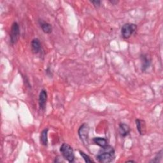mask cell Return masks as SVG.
Wrapping results in <instances>:
<instances>
[{"instance_id":"9c48e42d","label":"cell","mask_w":163,"mask_h":163,"mask_svg":"<svg viewBox=\"0 0 163 163\" xmlns=\"http://www.w3.org/2000/svg\"><path fill=\"white\" fill-rule=\"evenodd\" d=\"M130 132V128L128 125L124 123L119 124V133L122 137H125L128 136Z\"/></svg>"},{"instance_id":"52a82bcc","label":"cell","mask_w":163,"mask_h":163,"mask_svg":"<svg viewBox=\"0 0 163 163\" xmlns=\"http://www.w3.org/2000/svg\"><path fill=\"white\" fill-rule=\"evenodd\" d=\"M136 128L141 135H144L146 133V124L145 122L141 119H136Z\"/></svg>"},{"instance_id":"9a60e30c","label":"cell","mask_w":163,"mask_h":163,"mask_svg":"<svg viewBox=\"0 0 163 163\" xmlns=\"http://www.w3.org/2000/svg\"><path fill=\"white\" fill-rule=\"evenodd\" d=\"M92 3H93L95 7H99L100 4H101V2L100 1H93V2H92Z\"/></svg>"},{"instance_id":"5bb4252c","label":"cell","mask_w":163,"mask_h":163,"mask_svg":"<svg viewBox=\"0 0 163 163\" xmlns=\"http://www.w3.org/2000/svg\"><path fill=\"white\" fill-rule=\"evenodd\" d=\"M79 152H80V154L81 155V156L84 159L85 162H94V161L92 159H90V157L88 155L85 154L84 152H83L82 151H79Z\"/></svg>"},{"instance_id":"4fadbf2b","label":"cell","mask_w":163,"mask_h":163,"mask_svg":"<svg viewBox=\"0 0 163 163\" xmlns=\"http://www.w3.org/2000/svg\"><path fill=\"white\" fill-rule=\"evenodd\" d=\"M40 25H41V28L44 33L48 34L52 32V28L50 24H48L47 23H45V22H41Z\"/></svg>"},{"instance_id":"7c38bea8","label":"cell","mask_w":163,"mask_h":163,"mask_svg":"<svg viewBox=\"0 0 163 163\" xmlns=\"http://www.w3.org/2000/svg\"><path fill=\"white\" fill-rule=\"evenodd\" d=\"M142 60V71H145L150 64V60L147 56H141Z\"/></svg>"},{"instance_id":"ba28073f","label":"cell","mask_w":163,"mask_h":163,"mask_svg":"<svg viewBox=\"0 0 163 163\" xmlns=\"http://www.w3.org/2000/svg\"><path fill=\"white\" fill-rule=\"evenodd\" d=\"M42 45L40 40L38 38L33 39L31 42V48L34 53L37 54L41 50Z\"/></svg>"},{"instance_id":"5b68a950","label":"cell","mask_w":163,"mask_h":163,"mask_svg":"<svg viewBox=\"0 0 163 163\" xmlns=\"http://www.w3.org/2000/svg\"><path fill=\"white\" fill-rule=\"evenodd\" d=\"M89 127L86 124H82L79 130V135L80 140L85 145H87L89 144Z\"/></svg>"},{"instance_id":"6da1fadb","label":"cell","mask_w":163,"mask_h":163,"mask_svg":"<svg viewBox=\"0 0 163 163\" xmlns=\"http://www.w3.org/2000/svg\"><path fill=\"white\" fill-rule=\"evenodd\" d=\"M115 158V150L112 147L107 145L102 147L96 155L98 162L101 163H109L114 160Z\"/></svg>"},{"instance_id":"2e32d148","label":"cell","mask_w":163,"mask_h":163,"mask_svg":"<svg viewBox=\"0 0 163 163\" xmlns=\"http://www.w3.org/2000/svg\"><path fill=\"white\" fill-rule=\"evenodd\" d=\"M128 162H134V160H128Z\"/></svg>"},{"instance_id":"3957f363","label":"cell","mask_w":163,"mask_h":163,"mask_svg":"<svg viewBox=\"0 0 163 163\" xmlns=\"http://www.w3.org/2000/svg\"><path fill=\"white\" fill-rule=\"evenodd\" d=\"M137 30V26L135 24H125L121 29V34L124 39H128L133 36Z\"/></svg>"},{"instance_id":"277c9868","label":"cell","mask_w":163,"mask_h":163,"mask_svg":"<svg viewBox=\"0 0 163 163\" xmlns=\"http://www.w3.org/2000/svg\"><path fill=\"white\" fill-rule=\"evenodd\" d=\"M20 37V29L19 26L17 23H13L12 25L10 37V42L12 44H15L17 42Z\"/></svg>"},{"instance_id":"30bf717a","label":"cell","mask_w":163,"mask_h":163,"mask_svg":"<svg viewBox=\"0 0 163 163\" xmlns=\"http://www.w3.org/2000/svg\"><path fill=\"white\" fill-rule=\"evenodd\" d=\"M93 141L98 145V146L102 147H104L105 146H106L108 145V141L107 140L103 138H100V137H98V138H93Z\"/></svg>"},{"instance_id":"8fae6325","label":"cell","mask_w":163,"mask_h":163,"mask_svg":"<svg viewBox=\"0 0 163 163\" xmlns=\"http://www.w3.org/2000/svg\"><path fill=\"white\" fill-rule=\"evenodd\" d=\"M48 129H45L42 131L41 133V136H40V141L42 144L44 146H47L48 143V138H47V135H48Z\"/></svg>"},{"instance_id":"8992f818","label":"cell","mask_w":163,"mask_h":163,"mask_svg":"<svg viewBox=\"0 0 163 163\" xmlns=\"http://www.w3.org/2000/svg\"><path fill=\"white\" fill-rule=\"evenodd\" d=\"M47 101V93L45 90L42 89L40 93L39 99H38L39 106H40L41 110H45Z\"/></svg>"},{"instance_id":"7a4b0ae2","label":"cell","mask_w":163,"mask_h":163,"mask_svg":"<svg viewBox=\"0 0 163 163\" xmlns=\"http://www.w3.org/2000/svg\"><path fill=\"white\" fill-rule=\"evenodd\" d=\"M60 151L65 159L69 162H73L75 160V154L74 149L67 143H63L60 149Z\"/></svg>"}]
</instances>
